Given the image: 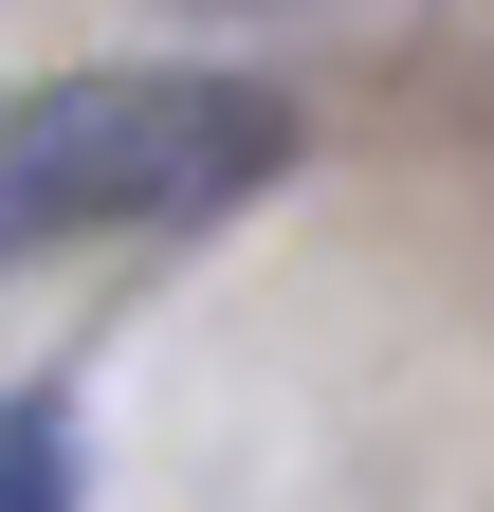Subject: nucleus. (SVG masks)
Segmentation results:
<instances>
[{
  "instance_id": "f257e3e1",
  "label": "nucleus",
  "mask_w": 494,
  "mask_h": 512,
  "mask_svg": "<svg viewBox=\"0 0 494 512\" xmlns=\"http://www.w3.org/2000/svg\"><path fill=\"white\" fill-rule=\"evenodd\" d=\"M293 165V110L202 55H129V74H37L0 92V275L92 238H183L220 202H257Z\"/></svg>"
},
{
  "instance_id": "f03ea898",
  "label": "nucleus",
  "mask_w": 494,
  "mask_h": 512,
  "mask_svg": "<svg viewBox=\"0 0 494 512\" xmlns=\"http://www.w3.org/2000/svg\"><path fill=\"white\" fill-rule=\"evenodd\" d=\"M0 512H74V476H55V421L0 403Z\"/></svg>"
}]
</instances>
